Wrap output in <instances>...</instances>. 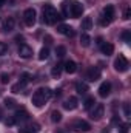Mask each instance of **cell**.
Wrapping results in <instances>:
<instances>
[{
  "instance_id": "cell-1",
  "label": "cell",
  "mask_w": 131,
  "mask_h": 133,
  "mask_svg": "<svg viewBox=\"0 0 131 133\" xmlns=\"http://www.w3.org/2000/svg\"><path fill=\"white\" fill-rule=\"evenodd\" d=\"M60 19H63L57 11H56V8L53 6V5H45L43 6V22L46 23V25H54V23H57V20H60Z\"/></svg>"
},
{
  "instance_id": "cell-2",
  "label": "cell",
  "mask_w": 131,
  "mask_h": 133,
  "mask_svg": "<svg viewBox=\"0 0 131 133\" xmlns=\"http://www.w3.org/2000/svg\"><path fill=\"white\" fill-rule=\"evenodd\" d=\"M53 96V91L49 90V88H39L35 93L33 95V104L35 105V107H43L48 101H49V98Z\"/></svg>"
},
{
  "instance_id": "cell-3",
  "label": "cell",
  "mask_w": 131,
  "mask_h": 133,
  "mask_svg": "<svg viewBox=\"0 0 131 133\" xmlns=\"http://www.w3.org/2000/svg\"><path fill=\"white\" fill-rule=\"evenodd\" d=\"M113 20H114V6L113 5H106L103 8V11H102V16H100V25L106 26Z\"/></svg>"
},
{
  "instance_id": "cell-4",
  "label": "cell",
  "mask_w": 131,
  "mask_h": 133,
  "mask_svg": "<svg viewBox=\"0 0 131 133\" xmlns=\"http://www.w3.org/2000/svg\"><path fill=\"white\" fill-rule=\"evenodd\" d=\"M128 59L125 57V56H119V57H116V61H114V70L116 71H119V73H125V71H128Z\"/></svg>"
},
{
  "instance_id": "cell-5",
  "label": "cell",
  "mask_w": 131,
  "mask_h": 133,
  "mask_svg": "<svg viewBox=\"0 0 131 133\" xmlns=\"http://www.w3.org/2000/svg\"><path fill=\"white\" fill-rule=\"evenodd\" d=\"M23 20H25V23H26L28 26H33L34 23H35V20H37V12H35L34 8L25 9V12H23Z\"/></svg>"
},
{
  "instance_id": "cell-6",
  "label": "cell",
  "mask_w": 131,
  "mask_h": 133,
  "mask_svg": "<svg viewBox=\"0 0 131 133\" xmlns=\"http://www.w3.org/2000/svg\"><path fill=\"white\" fill-rule=\"evenodd\" d=\"M83 14V6L79 2H69V16L74 19H79Z\"/></svg>"
},
{
  "instance_id": "cell-7",
  "label": "cell",
  "mask_w": 131,
  "mask_h": 133,
  "mask_svg": "<svg viewBox=\"0 0 131 133\" xmlns=\"http://www.w3.org/2000/svg\"><path fill=\"white\" fill-rule=\"evenodd\" d=\"M72 127H74L76 132H79V133H86V132H90V129H91V125L86 121H76Z\"/></svg>"
},
{
  "instance_id": "cell-8",
  "label": "cell",
  "mask_w": 131,
  "mask_h": 133,
  "mask_svg": "<svg viewBox=\"0 0 131 133\" xmlns=\"http://www.w3.org/2000/svg\"><path fill=\"white\" fill-rule=\"evenodd\" d=\"M19 56H20L22 59H30V57L33 56V48L28 46V45H25V43H22V45L19 46Z\"/></svg>"
},
{
  "instance_id": "cell-9",
  "label": "cell",
  "mask_w": 131,
  "mask_h": 133,
  "mask_svg": "<svg viewBox=\"0 0 131 133\" xmlns=\"http://www.w3.org/2000/svg\"><path fill=\"white\" fill-rule=\"evenodd\" d=\"M103 111H105V107H103V104H97V105L94 107V110L91 111V119H94V121L102 119V116H103Z\"/></svg>"
},
{
  "instance_id": "cell-10",
  "label": "cell",
  "mask_w": 131,
  "mask_h": 133,
  "mask_svg": "<svg viewBox=\"0 0 131 133\" xmlns=\"http://www.w3.org/2000/svg\"><path fill=\"white\" fill-rule=\"evenodd\" d=\"M110 93H111V84L110 82H102L100 87H99V96L106 98V96H110Z\"/></svg>"
},
{
  "instance_id": "cell-11",
  "label": "cell",
  "mask_w": 131,
  "mask_h": 133,
  "mask_svg": "<svg viewBox=\"0 0 131 133\" xmlns=\"http://www.w3.org/2000/svg\"><path fill=\"white\" fill-rule=\"evenodd\" d=\"M57 31L60 34H63L66 37H72L74 36V30H72V26H69V25H65V23H62V25H59L57 26Z\"/></svg>"
},
{
  "instance_id": "cell-12",
  "label": "cell",
  "mask_w": 131,
  "mask_h": 133,
  "mask_svg": "<svg viewBox=\"0 0 131 133\" xmlns=\"http://www.w3.org/2000/svg\"><path fill=\"white\" fill-rule=\"evenodd\" d=\"M14 19L12 17H6L5 20H3V23H2V31L3 33H9V31H12L14 30Z\"/></svg>"
},
{
  "instance_id": "cell-13",
  "label": "cell",
  "mask_w": 131,
  "mask_h": 133,
  "mask_svg": "<svg viewBox=\"0 0 131 133\" xmlns=\"http://www.w3.org/2000/svg\"><path fill=\"white\" fill-rule=\"evenodd\" d=\"M86 76H88V81H91V82L97 81L99 77H100V68H99V66H91V68L88 70Z\"/></svg>"
},
{
  "instance_id": "cell-14",
  "label": "cell",
  "mask_w": 131,
  "mask_h": 133,
  "mask_svg": "<svg viewBox=\"0 0 131 133\" xmlns=\"http://www.w3.org/2000/svg\"><path fill=\"white\" fill-rule=\"evenodd\" d=\"M12 118H14V121H16V122H23V121H26V119L30 118V115H28V111H26V110H17V111H16V115H14Z\"/></svg>"
},
{
  "instance_id": "cell-15",
  "label": "cell",
  "mask_w": 131,
  "mask_h": 133,
  "mask_svg": "<svg viewBox=\"0 0 131 133\" xmlns=\"http://www.w3.org/2000/svg\"><path fill=\"white\" fill-rule=\"evenodd\" d=\"M77 98H74V96H71V98H68V99L63 102V108L66 110H74V108H77Z\"/></svg>"
},
{
  "instance_id": "cell-16",
  "label": "cell",
  "mask_w": 131,
  "mask_h": 133,
  "mask_svg": "<svg viewBox=\"0 0 131 133\" xmlns=\"http://www.w3.org/2000/svg\"><path fill=\"white\" fill-rule=\"evenodd\" d=\"M100 50H102V53H103L105 56H110V54H113V51H114V46H113V43L103 42V43L100 45Z\"/></svg>"
},
{
  "instance_id": "cell-17",
  "label": "cell",
  "mask_w": 131,
  "mask_h": 133,
  "mask_svg": "<svg viewBox=\"0 0 131 133\" xmlns=\"http://www.w3.org/2000/svg\"><path fill=\"white\" fill-rule=\"evenodd\" d=\"M66 73H69V74H72V73H76L77 71V64L74 62V61H66L65 65H63Z\"/></svg>"
},
{
  "instance_id": "cell-18",
  "label": "cell",
  "mask_w": 131,
  "mask_h": 133,
  "mask_svg": "<svg viewBox=\"0 0 131 133\" xmlns=\"http://www.w3.org/2000/svg\"><path fill=\"white\" fill-rule=\"evenodd\" d=\"M62 70H63V65H60V64H57V65L53 66V70H51V76L53 77H60V74H62Z\"/></svg>"
},
{
  "instance_id": "cell-19",
  "label": "cell",
  "mask_w": 131,
  "mask_h": 133,
  "mask_svg": "<svg viewBox=\"0 0 131 133\" xmlns=\"http://www.w3.org/2000/svg\"><path fill=\"white\" fill-rule=\"evenodd\" d=\"M76 91H77L79 95H85V93L88 91V85L83 84V82H77V84H76Z\"/></svg>"
},
{
  "instance_id": "cell-20",
  "label": "cell",
  "mask_w": 131,
  "mask_h": 133,
  "mask_svg": "<svg viewBox=\"0 0 131 133\" xmlns=\"http://www.w3.org/2000/svg\"><path fill=\"white\" fill-rule=\"evenodd\" d=\"M90 43H91V37L86 33H83L80 36V45H82L83 48H86V46H90Z\"/></svg>"
},
{
  "instance_id": "cell-21",
  "label": "cell",
  "mask_w": 131,
  "mask_h": 133,
  "mask_svg": "<svg viewBox=\"0 0 131 133\" xmlns=\"http://www.w3.org/2000/svg\"><path fill=\"white\" fill-rule=\"evenodd\" d=\"M93 28V20H91V17H85L83 20H82V30H91Z\"/></svg>"
},
{
  "instance_id": "cell-22",
  "label": "cell",
  "mask_w": 131,
  "mask_h": 133,
  "mask_svg": "<svg viewBox=\"0 0 131 133\" xmlns=\"http://www.w3.org/2000/svg\"><path fill=\"white\" fill-rule=\"evenodd\" d=\"M48 56H49V50H48L46 46H43V48L39 51V59H40V61H46Z\"/></svg>"
},
{
  "instance_id": "cell-23",
  "label": "cell",
  "mask_w": 131,
  "mask_h": 133,
  "mask_svg": "<svg viewBox=\"0 0 131 133\" xmlns=\"http://www.w3.org/2000/svg\"><path fill=\"white\" fill-rule=\"evenodd\" d=\"M62 11H63V19L69 16V2L68 0L62 2Z\"/></svg>"
},
{
  "instance_id": "cell-24",
  "label": "cell",
  "mask_w": 131,
  "mask_h": 133,
  "mask_svg": "<svg viewBox=\"0 0 131 133\" xmlns=\"http://www.w3.org/2000/svg\"><path fill=\"white\" fill-rule=\"evenodd\" d=\"M60 119H62V115H60V111L54 110V111L51 113V121H53V122H60Z\"/></svg>"
},
{
  "instance_id": "cell-25",
  "label": "cell",
  "mask_w": 131,
  "mask_h": 133,
  "mask_svg": "<svg viewBox=\"0 0 131 133\" xmlns=\"http://www.w3.org/2000/svg\"><path fill=\"white\" fill-rule=\"evenodd\" d=\"M23 88H25V84H23V82H19V84L12 85V88H11V90H12V93H20Z\"/></svg>"
},
{
  "instance_id": "cell-26",
  "label": "cell",
  "mask_w": 131,
  "mask_h": 133,
  "mask_svg": "<svg viewBox=\"0 0 131 133\" xmlns=\"http://www.w3.org/2000/svg\"><path fill=\"white\" fill-rule=\"evenodd\" d=\"M94 104H96L94 98H86V99H85V105H83V107H85L86 110H90L91 107H94Z\"/></svg>"
},
{
  "instance_id": "cell-27",
  "label": "cell",
  "mask_w": 131,
  "mask_h": 133,
  "mask_svg": "<svg viewBox=\"0 0 131 133\" xmlns=\"http://www.w3.org/2000/svg\"><path fill=\"white\" fill-rule=\"evenodd\" d=\"M122 39H123V42H125V43H130V42H131V33H130V30H125V31L122 33Z\"/></svg>"
},
{
  "instance_id": "cell-28",
  "label": "cell",
  "mask_w": 131,
  "mask_h": 133,
  "mask_svg": "<svg viewBox=\"0 0 131 133\" xmlns=\"http://www.w3.org/2000/svg\"><path fill=\"white\" fill-rule=\"evenodd\" d=\"M56 53H57V56H59V57H63V56L66 54L65 46H57V48H56Z\"/></svg>"
},
{
  "instance_id": "cell-29",
  "label": "cell",
  "mask_w": 131,
  "mask_h": 133,
  "mask_svg": "<svg viewBox=\"0 0 131 133\" xmlns=\"http://www.w3.org/2000/svg\"><path fill=\"white\" fill-rule=\"evenodd\" d=\"M30 79H31V74H30V73H23V74H22V79H20V82H23V84L26 85V84L30 82Z\"/></svg>"
},
{
  "instance_id": "cell-30",
  "label": "cell",
  "mask_w": 131,
  "mask_h": 133,
  "mask_svg": "<svg viewBox=\"0 0 131 133\" xmlns=\"http://www.w3.org/2000/svg\"><path fill=\"white\" fill-rule=\"evenodd\" d=\"M0 82H2V84H8V82H9V76H8L6 73H2V74H0Z\"/></svg>"
},
{
  "instance_id": "cell-31",
  "label": "cell",
  "mask_w": 131,
  "mask_h": 133,
  "mask_svg": "<svg viewBox=\"0 0 131 133\" xmlns=\"http://www.w3.org/2000/svg\"><path fill=\"white\" fill-rule=\"evenodd\" d=\"M5 105H6L8 108H12V107L16 105V102H14V99H11V98H6V99H5Z\"/></svg>"
},
{
  "instance_id": "cell-32",
  "label": "cell",
  "mask_w": 131,
  "mask_h": 133,
  "mask_svg": "<svg viewBox=\"0 0 131 133\" xmlns=\"http://www.w3.org/2000/svg\"><path fill=\"white\" fill-rule=\"evenodd\" d=\"M6 51H8V46H6V43H3V42H0V56H3V54H6Z\"/></svg>"
},
{
  "instance_id": "cell-33",
  "label": "cell",
  "mask_w": 131,
  "mask_h": 133,
  "mask_svg": "<svg viewBox=\"0 0 131 133\" xmlns=\"http://www.w3.org/2000/svg\"><path fill=\"white\" fill-rule=\"evenodd\" d=\"M128 129H130V125H128V124H120V127H119L120 133H128Z\"/></svg>"
},
{
  "instance_id": "cell-34",
  "label": "cell",
  "mask_w": 131,
  "mask_h": 133,
  "mask_svg": "<svg viewBox=\"0 0 131 133\" xmlns=\"http://www.w3.org/2000/svg\"><path fill=\"white\" fill-rule=\"evenodd\" d=\"M123 113L127 118H130V105L128 104H123Z\"/></svg>"
},
{
  "instance_id": "cell-35",
  "label": "cell",
  "mask_w": 131,
  "mask_h": 133,
  "mask_svg": "<svg viewBox=\"0 0 131 133\" xmlns=\"http://www.w3.org/2000/svg\"><path fill=\"white\" fill-rule=\"evenodd\" d=\"M130 16H131V11H130V8H127V9H125V12H123V19H125V20H128V19H130Z\"/></svg>"
},
{
  "instance_id": "cell-36",
  "label": "cell",
  "mask_w": 131,
  "mask_h": 133,
  "mask_svg": "<svg viewBox=\"0 0 131 133\" xmlns=\"http://www.w3.org/2000/svg\"><path fill=\"white\" fill-rule=\"evenodd\" d=\"M16 124V121H14V118H9L8 121H6V125H14Z\"/></svg>"
},
{
  "instance_id": "cell-37",
  "label": "cell",
  "mask_w": 131,
  "mask_h": 133,
  "mask_svg": "<svg viewBox=\"0 0 131 133\" xmlns=\"http://www.w3.org/2000/svg\"><path fill=\"white\" fill-rule=\"evenodd\" d=\"M45 42H46V43H51V42H53V37H51V36H46V37H45Z\"/></svg>"
},
{
  "instance_id": "cell-38",
  "label": "cell",
  "mask_w": 131,
  "mask_h": 133,
  "mask_svg": "<svg viewBox=\"0 0 131 133\" xmlns=\"http://www.w3.org/2000/svg\"><path fill=\"white\" fill-rule=\"evenodd\" d=\"M102 133H110V129H103V130H102Z\"/></svg>"
},
{
  "instance_id": "cell-39",
  "label": "cell",
  "mask_w": 131,
  "mask_h": 133,
  "mask_svg": "<svg viewBox=\"0 0 131 133\" xmlns=\"http://www.w3.org/2000/svg\"><path fill=\"white\" fill-rule=\"evenodd\" d=\"M3 3H5V0H0V6H2V5H3Z\"/></svg>"
},
{
  "instance_id": "cell-40",
  "label": "cell",
  "mask_w": 131,
  "mask_h": 133,
  "mask_svg": "<svg viewBox=\"0 0 131 133\" xmlns=\"http://www.w3.org/2000/svg\"><path fill=\"white\" fill-rule=\"evenodd\" d=\"M0 119H2V111H0Z\"/></svg>"
}]
</instances>
